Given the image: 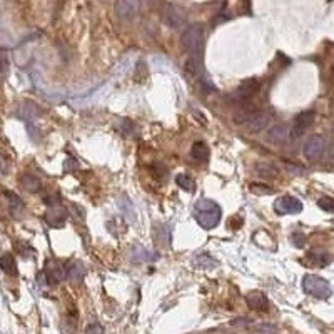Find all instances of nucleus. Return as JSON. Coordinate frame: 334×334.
<instances>
[{"instance_id": "f257e3e1", "label": "nucleus", "mask_w": 334, "mask_h": 334, "mask_svg": "<svg viewBox=\"0 0 334 334\" xmlns=\"http://www.w3.org/2000/svg\"><path fill=\"white\" fill-rule=\"evenodd\" d=\"M222 209L217 202L211 201V199H201L194 206V217H196L197 224L202 229H214L221 222Z\"/></svg>"}, {"instance_id": "f03ea898", "label": "nucleus", "mask_w": 334, "mask_h": 334, "mask_svg": "<svg viewBox=\"0 0 334 334\" xmlns=\"http://www.w3.org/2000/svg\"><path fill=\"white\" fill-rule=\"evenodd\" d=\"M302 289L306 294L317 299H327L332 294L329 282L324 277L316 276V274H306L302 277Z\"/></svg>"}, {"instance_id": "7ed1b4c3", "label": "nucleus", "mask_w": 334, "mask_h": 334, "mask_svg": "<svg viewBox=\"0 0 334 334\" xmlns=\"http://www.w3.org/2000/svg\"><path fill=\"white\" fill-rule=\"evenodd\" d=\"M182 47L186 49L189 54H201L202 47V29L199 26H191L187 27L182 34Z\"/></svg>"}, {"instance_id": "20e7f679", "label": "nucleus", "mask_w": 334, "mask_h": 334, "mask_svg": "<svg viewBox=\"0 0 334 334\" xmlns=\"http://www.w3.org/2000/svg\"><path fill=\"white\" fill-rule=\"evenodd\" d=\"M314 119H316V114H314L312 111L301 112L296 119H294V126H292L291 131H289V136H291L292 139H299L309 127L312 126Z\"/></svg>"}, {"instance_id": "39448f33", "label": "nucleus", "mask_w": 334, "mask_h": 334, "mask_svg": "<svg viewBox=\"0 0 334 334\" xmlns=\"http://www.w3.org/2000/svg\"><path fill=\"white\" fill-rule=\"evenodd\" d=\"M274 209L277 214H297L302 211V202L292 196H282L274 202Z\"/></svg>"}, {"instance_id": "423d86ee", "label": "nucleus", "mask_w": 334, "mask_h": 334, "mask_svg": "<svg viewBox=\"0 0 334 334\" xmlns=\"http://www.w3.org/2000/svg\"><path fill=\"white\" fill-rule=\"evenodd\" d=\"M259 87H261V84H259L257 79H246V81L241 82V86L237 87V91L234 92V97L241 102H246L251 97L256 96L259 92Z\"/></svg>"}, {"instance_id": "0eeeda50", "label": "nucleus", "mask_w": 334, "mask_h": 334, "mask_svg": "<svg viewBox=\"0 0 334 334\" xmlns=\"http://www.w3.org/2000/svg\"><path fill=\"white\" fill-rule=\"evenodd\" d=\"M322 151H324V139L321 136H312L306 142V146H304V156H306L309 161L319 159Z\"/></svg>"}, {"instance_id": "6e6552de", "label": "nucleus", "mask_w": 334, "mask_h": 334, "mask_svg": "<svg viewBox=\"0 0 334 334\" xmlns=\"http://www.w3.org/2000/svg\"><path fill=\"white\" fill-rule=\"evenodd\" d=\"M164 22H166V26L174 29V31H177V29H182V26L186 24V16H184V12H181L179 9L169 7L167 11L164 12Z\"/></svg>"}, {"instance_id": "1a4fd4ad", "label": "nucleus", "mask_w": 334, "mask_h": 334, "mask_svg": "<svg viewBox=\"0 0 334 334\" xmlns=\"http://www.w3.org/2000/svg\"><path fill=\"white\" fill-rule=\"evenodd\" d=\"M139 7H141V4L136 0H119L116 4V14L121 19H131L137 14Z\"/></svg>"}, {"instance_id": "9d476101", "label": "nucleus", "mask_w": 334, "mask_h": 334, "mask_svg": "<svg viewBox=\"0 0 334 334\" xmlns=\"http://www.w3.org/2000/svg\"><path fill=\"white\" fill-rule=\"evenodd\" d=\"M67 219V211L62 207V204H59V206H54V207H49V212L46 216V221L49 222V226L52 227H61L64 222H66Z\"/></svg>"}, {"instance_id": "9b49d317", "label": "nucleus", "mask_w": 334, "mask_h": 334, "mask_svg": "<svg viewBox=\"0 0 334 334\" xmlns=\"http://www.w3.org/2000/svg\"><path fill=\"white\" fill-rule=\"evenodd\" d=\"M246 301L249 304V307L254 309V311H267V307H269V301H267L266 294L261 292V291L249 292Z\"/></svg>"}, {"instance_id": "f8f14e48", "label": "nucleus", "mask_w": 334, "mask_h": 334, "mask_svg": "<svg viewBox=\"0 0 334 334\" xmlns=\"http://www.w3.org/2000/svg\"><path fill=\"white\" fill-rule=\"evenodd\" d=\"M129 257H131V261H134V262H154V261H157L159 259L157 252L147 251L146 247H141V246L132 247Z\"/></svg>"}, {"instance_id": "ddd939ff", "label": "nucleus", "mask_w": 334, "mask_h": 334, "mask_svg": "<svg viewBox=\"0 0 334 334\" xmlns=\"http://www.w3.org/2000/svg\"><path fill=\"white\" fill-rule=\"evenodd\" d=\"M269 124V116L266 112H257L254 114V116L247 121V131L252 132V134H257V132H262L264 129L267 127Z\"/></svg>"}, {"instance_id": "4468645a", "label": "nucleus", "mask_w": 334, "mask_h": 334, "mask_svg": "<svg viewBox=\"0 0 334 334\" xmlns=\"http://www.w3.org/2000/svg\"><path fill=\"white\" fill-rule=\"evenodd\" d=\"M191 156H192V159H196V161H199V162H206L209 159V156H211V151H209L207 144L204 141H197V142L192 144Z\"/></svg>"}, {"instance_id": "2eb2a0df", "label": "nucleus", "mask_w": 334, "mask_h": 334, "mask_svg": "<svg viewBox=\"0 0 334 334\" xmlns=\"http://www.w3.org/2000/svg\"><path fill=\"white\" fill-rule=\"evenodd\" d=\"M21 186H22L24 191L34 194V192H39L42 189V182H41V179L32 176V174H26V176L21 177Z\"/></svg>"}, {"instance_id": "dca6fc26", "label": "nucleus", "mask_w": 334, "mask_h": 334, "mask_svg": "<svg viewBox=\"0 0 334 334\" xmlns=\"http://www.w3.org/2000/svg\"><path fill=\"white\" fill-rule=\"evenodd\" d=\"M254 114H257L256 111V106H252V104H244V106H241L236 111V114H234V122L236 124H242V122H247L249 119H251Z\"/></svg>"}, {"instance_id": "f3484780", "label": "nucleus", "mask_w": 334, "mask_h": 334, "mask_svg": "<svg viewBox=\"0 0 334 334\" xmlns=\"http://www.w3.org/2000/svg\"><path fill=\"white\" fill-rule=\"evenodd\" d=\"M192 264H194V267L196 269H214V267H217V261L207 252H202V254H199V256L194 257Z\"/></svg>"}, {"instance_id": "a211bd4d", "label": "nucleus", "mask_w": 334, "mask_h": 334, "mask_svg": "<svg viewBox=\"0 0 334 334\" xmlns=\"http://www.w3.org/2000/svg\"><path fill=\"white\" fill-rule=\"evenodd\" d=\"M46 272H47V279L51 282H59L62 281L64 276H66V272H64V269L59 266L56 261H49L47 262V267H46Z\"/></svg>"}, {"instance_id": "6ab92c4d", "label": "nucleus", "mask_w": 334, "mask_h": 334, "mask_svg": "<svg viewBox=\"0 0 334 334\" xmlns=\"http://www.w3.org/2000/svg\"><path fill=\"white\" fill-rule=\"evenodd\" d=\"M0 269H2L6 274H9V276H16L17 274V262H16V259H14L12 254H4V256L0 257Z\"/></svg>"}, {"instance_id": "aec40b11", "label": "nucleus", "mask_w": 334, "mask_h": 334, "mask_svg": "<svg viewBox=\"0 0 334 334\" xmlns=\"http://www.w3.org/2000/svg\"><path fill=\"white\" fill-rule=\"evenodd\" d=\"M67 279L72 282H79L82 281L84 276H86V267H84V264L81 262H74L71 267H67Z\"/></svg>"}, {"instance_id": "412c9836", "label": "nucleus", "mask_w": 334, "mask_h": 334, "mask_svg": "<svg viewBox=\"0 0 334 334\" xmlns=\"http://www.w3.org/2000/svg\"><path fill=\"white\" fill-rule=\"evenodd\" d=\"M289 137V131L286 126H274L271 131L267 132V139L271 142H284Z\"/></svg>"}, {"instance_id": "4be33fe9", "label": "nucleus", "mask_w": 334, "mask_h": 334, "mask_svg": "<svg viewBox=\"0 0 334 334\" xmlns=\"http://www.w3.org/2000/svg\"><path fill=\"white\" fill-rule=\"evenodd\" d=\"M201 67H202L201 54H191L186 62V71L189 74H192V76H196V74L201 72Z\"/></svg>"}, {"instance_id": "5701e85b", "label": "nucleus", "mask_w": 334, "mask_h": 334, "mask_svg": "<svg viewBox=\"0 0 334 334\" xmlns=\"http://www.w3.org/2000/svg\"><path fill=\"white\" fill-rule=\"evenodd\" d=\"M176 184L186 192H192L194 189H196V182H194V179L191 176H187V174H179L176 177Z\"/></svg>"}, {"instance_id": "b1692460", "label": "nucleus", "mask_w": 334, "mask_h": 334, "mask_svg": "<svg viewBox=\"0 0 334 334\" xmlns=\"http://www.w3.org/2000/svg\"><path fill=\"white\" fill-rule=\"evenodd\" d=\"M7 74H9V56L7 51L0 49V81H4L7 77Z\"/></svg>"}, {"instance_id": "393cba45", "label": "nucleus", "mask_w": 334, "mask_h": 334, "mask_svg": "<svg viewBox=\"0 0 334 334\" xmlns=\"http://www.w3.org/2000/svg\"><path fill=\"white\" fill-rule=\"evenodd\" d=\"M249 191L252 194H257V196H271L274 192L269 186H264V184H251L249 186Z\"/></svg>"}, {"instance_id": "a878e982", "label": "nucleus", "mask_w": 334, "mask_h": 334, "mask_svg": "<svg viewBox=\"0 0 334 334\" xmlns=\"http://www.w3.org/2000/svg\"><path fill=\"white\" fill-rule=\"evenodd\" d=\"M256 171H257L259 176H262V177H274L277 174L276 169H274L272 166H267V164H257Z\"/></svg>"}, {"instance_id": "bb28decb", "label": "nucleus", "mask_w": 334, "mask_h": 334, "mask_svg": "<svg viewBox=\"0 0 334 334\" xmlns=\"http://www.w3.org/2000/svg\"><path fill=\"white\" fill-rule=\"evenodd\" d=\"M311 259L317 264V266H321V267L327 266V264L331 262V256H329V254H326V252H312V254H311Z\"/></svg>"}, {"instance_id": "cd10ccee", "label": "nucleus", "mask_w": 334, "mask_h": 334, "mask_svg": "<svg viewBox=\"0 0 334 334\" xmlns=\"http://www.w3.org/2000/svg\"><path fill=\"white\" fill-rule=\"evenodd\" d=\"M6 196H7V199H9V204H11V209H12L14 212H16L17 209H22V207H24L21 197L16 196L14 192H6Z\"/></svg>"}, {"instance_id": "c85d7f7f", "label": "nucleus", "mask_w": 334, "mask_h": 334, "mask_svg": "<svg viewBox=\"0 0 334 334\" xmlns=\"http://www.w3.org/2000/svg\"><path fill=\"white\" fill-rule=\"evenodd\" d=\"M317 206L321 207L322 211L332 212V211H334V199H331V197H322V199H319V201H317Z\"/></svg>"}, {"instance_id": "c756f323", "label": "nucleus", "mask_w": 334, "mask_h": 334, "mask_svg": "<svg viewBox=\"0 0 334 334\" xmlns=\"http://www.w3.org/2000/svg\"><path fill=\"white\" fill-rule=\"evenodd\" d=\"M291 239H292V244L296 247H302L304 244H306V237H304L302 232H294L291 236Z\"/></svg>"}, {"instance_id": "7c9ffc66", "label": "nucleus", "mask_w": 334, "mask_h": 334, "mask_svg": "<svg viewBox=\"0 0 334 334\" xmlns=\"http://www.w3.org/2000/svg\"><path fill=\"white\" fill-rule=\"evenodd\" d=\"M86 334H104V329H102V326H101V324L94 322V324H91V326L87 327Z\"/></svg>"}, {"instance_id": "2f4dec72", "label": "nucleus", "mask_w": 334, "mask_h": 334, "mask_svg": "<svg viewBox=\"0 0 334 334\" xmlns=\"http://www.w3.org/2000/svg\"><path fill=\"white\" fill-rule=\"evenodd\" d=\"M201 86H202V89H204L206 92L214 91V89H216V87H214V84L211 82V79H206V77H204L202 81H201Z\"/></svg>"}, {"instance_id": "473e14b6", "label": "nucleus", "mask_w": 334, "mask_h": 334, "mask_svg": "<svg viewBox=\"0 0 334 334\" xmlns=\"http://www.w3.org/2000/svg\"><path fill=\"white\" fill-rule=\"evenodd\" d=\"M7 171H9V161L0 154V174H7Z\"/></svg>"}, {"instance_id": "72a5a7b5", "label": "nucleus", "mask_w": 334, "mask_h": 334, "mask_svg": "<svg viewBox=\"0 0 334 334\" xmlns=\"http://www.w3.org/2000/svg\"><path fill=\"white\" fill-rule=\"evenodd\" d=\"M287 171L292 172V174H296V176H301V174H304V167H297V166H292V164H289Z\"/></svg>"}, {"instance_id": "f704fd0d", "label": "nucleus", "mask_w": 334, "mask_h": 334, "mask_svg": "<svg viewBox=\"0 0 334 334\" xmlns=\"http://www.w3.org/2000/svg\"><path fill=\"white\" fill-rule=\"evenodd\" d=\"M232 324H234V326H249V324H251V319H244V317L234 319Z\"/></svg>"}]
</instances>
